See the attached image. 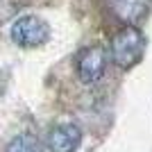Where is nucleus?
I'll return each mask as SVG.
<instances>
[{"label": "nucleus", "instance_id": "2", "mask_svg": "<svg viewBox=\"0 0 152 152\" xmlns=\"http://www.w3.org/2000/svg\"><path fill=\"white\" fill-rule=\"evenodd\" d=\"M9 37L20 48H39L50 39V25L41 16L27 14V16H20L12 23Z\"/></svg>", "mask_w": 152, "mask_h": 152}, {"label": "nucleus", "instance_id": "1", "mask_svg": "<svg viewBox=\"0 0 152 152\" xmlns=\"http://www.w3.org/2000/svg\"><path fill=\"white\" fill-rule=\"evenodd\" d=\"M145 48H148V41L139 27H123L111 39L109 55H111V61L121 70H132L143 59Z\"/></svg>", "mask_w": 152, "mask_h": 152}, {"label": "nucleus", "instance_id": "3", "mask_svg": "<svg viewBox=\"0 0 152 152\" xmlns=\"http://www.w3.org/2000/svg\"><path fill=\"white\" fill-rule=\"evenodd\" d=\"M107 64H109V52L104 50L102 45L82 48V50L77 52V57H75L77 77H80L84 84H93L104 75Z\"/></svg>", "mask_w": 152, "mask_h": 152}, {"label": "nucleus", "instance_id": "4", "mask_svg": "<svg viewBox=\"0 0 152 152\" xmlns=\"http://www.w3.org/2000/svg\"><path fill=\"white\" fill-rule=\"evenodd\" d=\"M104 5L127 27H136L152 12V0H104Z\"/></svg>", "mask_w": 152, "mask_h": 152}, {"label": "nucleus", "instance_id": "6", "mask_svg": "<svg viewBox=\"0 0 152 152\" xmlns=\"http://www.w3.org/2000/svg\"><path fill=\"white\" fill-rule=\"evenodd\" d=\"M7 152H41V145H39V139L34 134L23 132L7 143Z\"/></svg>", "mask_w": 152, "mask_h": 152}, {"label": "nucleus", "instance_id": "5", "mask_svg": "<svg viewBox=\"0 0 152 152\" xmlns=\"http://www.w3.org/2000/svg\"><path fill=\"white\" fill-rule=\"evenodd\" d=\"M50 152H77L82 143V129L73 123H61V125L52 127L45 139Z\"/></svg>", "mask_w": 152, "mask_h": 152}]
</instances>
